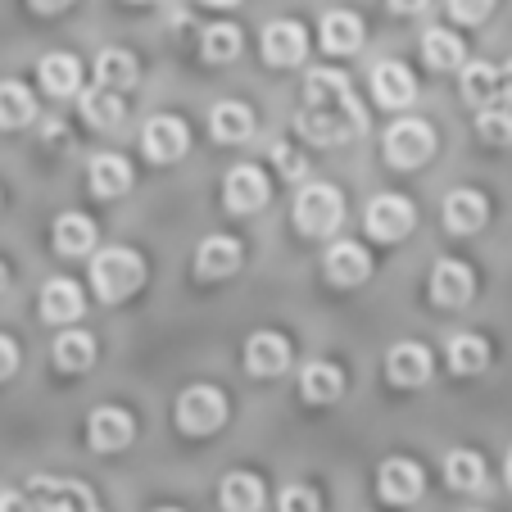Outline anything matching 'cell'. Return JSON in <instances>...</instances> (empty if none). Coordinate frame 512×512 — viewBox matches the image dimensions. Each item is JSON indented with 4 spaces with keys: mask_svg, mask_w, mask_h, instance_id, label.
Wrapping results in <instances>:
<instances>
[{
    "mask_svg": "<svg viewBox=\"0 0 512 512\" xmlns=\"http://www.w3.org/2000/svg\"><path fill=\"white\" fill-rule=\"evenodd\" d=\"M236 268H241V241H232V236L200 241V250H195V272L200 277H232Z\"/></svg>",
    "mask_w": 512,
    "mask_h": 512,
    "instance_id": "25",
    "label": "cell"
},
{
    "mask_svg": "<svg viewBox=\"0 0 512 512\" xmlns=\"http://www.w3.org/2000/svg\"><path fill=\"white\" fill-rule=\"evenodd\" d=\"M431 372H435L431 349L417 345V340H399V345L386 354V377L395 381V386H404V390L426 386V381H431Z\"/></svg>",
    "mask_w": 512,
    "mask_h": 512,
    "instance_id": "14",
    "label": "cell"
},
{
    "mask_svg": "<svg viewBox=\"0 0 512 512\" xmlns=\"http://www.w3.org/2000/svg\"><path fill=\"white\" fill-rule=\"evenodd\" d=\"M494 10V0H449V14L454 23H485Z\"/></svg>",
    "mask_w": 512,
    "mask_h": 512,
    "instance_id": "39",
    "label": "cell"
},
{
    "mask_svg": "<svg viewBox=\"0 0 512 512\" xmlns=\"http://www.w3.org/2000/svg\"><path fill=\"white\" fill-rule=\"evenodd\" d=\"M37 118V100L23 82H0V132H14V127H28Z\"/></svg>",
    "mask_w": 512,
    "mask_h": 512,
    "instance_id": "32",
    "label": "cell"
},
{
    "mask_svg": "<svg viewBox=\"0 0 512 512\" xmlns=\"http://www.w3.org/2000/svg\"><path fill=\"white\" fill-rule=\"evenodd\" d=\"M132 435H136V422L123 408H96L87 417V445L96 454H118V449L132 445Z\"/></svg>",
    "mask_w": 512,
    "mask_h": 512,
    "instance_id": "11",
    "label": "cell"
},
{
    "mask_svg": "<svg viewBox=\"0 0 512 512\" xmlns=\"http://www.w3.org/2000/svg\"><path fill=\"white\" fill-rule=\"evenodd\" d=\"M363 227H368L372 241L390 245V241H404L408 232L417 227V209L404 200V195H377L363 213Z\"/></svg>",
    "mask_w": 512,
    "mask_h": 512,
    "instance_id": "7",
    "label": "cell"
},
{
    "mask_svg": "<svg viewBox=\"0 0 512 512\" xmlns=\"http://www.w3.org/2000/svg\"><path fill=\"white\" fill-rule=\"evenodd\" d=\"M386 5L395 14H404V19H408V14H422L426 10V0H386Z\"/></svg>",
    "mask_w": 512,
    "mask_h": 512,
    "instance_id": "44",
    "label": "cell"
},
{
    "mask_svg": "<svg viewBox=\"0 0 512 512\" xmlns=\"http://www.w3.org/2000/svg\"><path fill=\"white\" fill-rule=\"evenodd\" d=\"M503 472H508V490H512V449H508V467H503Z\"/></svg>",
    "mask_w": 512,
    "mask_h": 512,
    "instance_id": "47",
    "label": "cell"
},
{
    "mask_svg": "<svg viewBox=\"0 0 512 512\" xmlns=\"http://www.w3.org/2000/svg\"><path fill=\"white\" fill-rule=\"evenodd\" d=\"M5 281H10V272H5V268H0V290H5Z\"/></svg>",
    "mask_w": 512,
    "mask_h": 512,
    "instance_id": "48",
    "label": "cell"
},
{
    "mask_svg": "<svg viewBox=\"0 0 512 512\" xmlns=\"http://www.w3.org/2000/svg\"><path fill=\"white\" fill-rule=\"evenodd\" d=\"M28 499L37 512H100L96 494L82 481H64V476H32Z\"/></svg>",
    "mask_w": 512,
    "mask_h": 512,
    "instance_id": "6",
    "label": "cell"
},
{
    "mask_svg": "<svg viewBox=\"0 0 512 512\" xmlns=\"http://www.w3.org/2000/svg\"><path fill=\"white\" fill-rule=\"evenodd\" d=\"M422 55H426V64H431V68H440V73H454V68H463L467 46H463V37H458L454 28H426Z\"/></svg>",
    "mask_w": 512,
    "mask_h": 512,
    "instance_id": "28",
    "label": "cell"
},
{
    "mask_svg": "<svg viewBox=\"0 0 512 512\" xmlns=\"http://www.w3.org/2000/svg\"><path fill=\"white\" fill-rule=\"evenodd\" d=\"M227 422V395L218 386H191L177 399V426L186 435H213Z\"/></svg>",
    "mask_w": 512,
    "mask_h": 512,
    "instance_id": "5",
    "label": "cell"
},
{
    "mask_svg": "<svg viewBox=\"0 0 512 512\" xmlns=\"http://www.w3.org/2000/svg\"><path fill=\"white\" fill-rule=\"evenodd\" d=\"M499 96H503V105L512 109V59L499 68Z\"/></svg>",
    "mask_w": 512,
    "mask_h": 512,
    "instance_id": "43",
    "label": "cell"
},
{
    "mask_svg": "<svg viewBox=\"0 0 512 512\" xmlns=\"http://www.w3.org/2000/svg\"><path fill=\"white\" fill-rule=\"evenodd\" d=\"M245 368H250V377H281V372L290 368L286 336H277V331H254V336L245 340Z\"/></svg>",
    "mask_w": 512,
    "mask_h": 512,
    "instance_id": "18",
    "label": "cell"
},
{
    "mask_svg": "<svg viewBox=\"0 0 512 512\" xmlns=\"http://www.w3.org/2000/svg\"><path fill=\"white\" fill-rule=\"evenodd\" d=\"M476 512H481V508H476Z\"/></svg>",
    "mask_w": 512,
    "mask_h": 512,
    "instance_id": "51",
    "label": "cell"
},
{
    "mask_svg": "<svg viewBox=\"0 0 512 512\" xmlns=\"http://www.w3.org/2000/svg\"><path fill=\"white\" fill-rule=\"evenodd\" d=\"M223 512H259L263 508V481L254 472H227L218 485Z\"/></svg>",
    "mask_w": 512,
    "mask_h": 512,
    "instance_id": "27",
    "label": "cell"
},
{
    "mask_svg": "<svg viewBox=\"0 0 512 512\" xmlns=\"http://www.w3.org/2000/svg\"><path fill=\"white\" fill-rule=\"evenodd\" d=\"M476 136L490 145H512V109L508 105L476 109Z\"/></svg>",
    "mask_w": 512,
    "mask_h": 512,
    "instance_id": "37",
    "label": "cell"
},
{
    "mask_svg": "<svg viewBox=\"0 0 512 512\" xmlns=\"http://www.w3.org/2000/svg\"><path fill=\"white\" fill-rule=\"evenodd\" d=\"M300 395L309 399V404H336V399L345 395V377H340L336 363L313 358V363H304V372H300Z\"/></svg>",
    "mask_w": 512,
    "mask_h": 512,
    "instance_id": "24",
    "label": "cell"
},
{
    "mask_svg": "<svg viewBox=\"0 0 512 512\" xmlns=\"http://www.w3.org/2000/svg\"><path fill=\"white\" fill-rule=\"evenodd\" d=\"M259 41H263V59H268L272 68H295V64H304V55H309V32H304L295 19L268 23Z\"/></svg>",
    "mask_w": 512,
    "mask_h": 512,
    "instance_id": "10",
    "label": "cell"
},
{
    "mask_svg": "<svg viewBox=\"0 0 512 512\" xmlns=\"http://www.w3.org/2000/svg\"><path fill=\"white\" fill-rule=\"evenodd\" d=\"M277 512H318V494L309 485H286L277 499Z\"/></svg>",
    "mask_w": 512,
    "mask_h": 512,
    "instance_id": "38",
    "label": "cell"
},
{
    "mask_svg": "<svg viewBox=\"0 0 512 512\" xmlns=\"http://www.w3.org/2000/svg\"><path fill=\"white\" fill-rule=\"evenodd\" d=\"M132 5H155V0H132Z\"/></svg>",
    "mask_w": 512,
    "mask_h": 512,
    "instance_id": "49",
    "label": "cell"
},
{
    "mask_svg": "<svg viewBox=\"0 0 512 512\" xmlns=\"http://www.w3.org/2000/svg\"><path fill=\"white\" fill-rule=\"evenodd\" d=\"M55 363L64 372H87L96 363V340L87 331H59L55 340Z\"/></svg>",
    "mask_w": 512,
    "mask_h": 512,
    "instance_id": "35",
    "label": "cell"
},
{
    "mask_svg": "<svg viewBox=\"0 0 512 512\" xmlns=\"http://www.w3.org/2000/svg\"><path fill=\"white\" fill-rule=\"evenodd\" d=\"M272 195V182L259 164H236L223 177V204L227 213H259Z\"/></svg>",
    "mask_w": 512,
    "mask_h": 512,
    "instance_id": "8",
    "label": "cell"
},
{
    "mask_svg": "<svg viewBox=\"0 0 512 512\" xmlns=\"http://www.w3.org/2000/svg\"><path fill=\"white\" fill-rule=\"evenodd\" d=\"M200 55L209 59V64H232V59L241 55V28H236V23H213V28H204Z\"/></svg>",
    "mask_w": 512,
    "mask_h": 512,
    "instance_id": "36",
    "label": "cell"
},
{
    "mask_svg": "<svg viewBox=\"0 0 512 512\" xmlns=\"http://www.w3.org/2000/svg\"><path fill=\"white\" fill-rule=\"evenodd\" d=\"M55 250L64 259H82V254L96 250V223L87 213H59L55 218Z\"/></svg>",
    "mask_w": 512,
    "mask_h": 512,
    "instance_id": "23",
    "label": "cell"
},
{
    "mask_svg": "<svg viewBox=\"0 0 512 512\" xmlns=\"http://www.w3.org/2000/svg\"><path fill=\"white\" fill-rule=\"evenodd\" d=\"M204 5H213V10H227V5H241V0H204Z\"/></svg>",
    "mask_w": 512,
    "mask_h": 512,
    "instance_id": "46",
    "label": "cell"
},
{
    "mask_svg": "<svg viewBox=\"0 0 512 512\" xmlns=\"http://www.w3.org/2000/svg\"><path fill=\"white\" fill-rule=\"evenodd\" d=\"M0 512H37V508H32V499H28V494H19V490H5V494H0Z\"/></svg>",
    "mask_w": 512,
    "mask_h": 512,
    "instance_id": "42",
    "label": "cell"
},
{
    "mask_svg": "<svg viewBox=\"0 0 512 512\" xmlns=\"http://www.w3.org/2000/svg\"><path fill=\"white\" fill-rule=\"evenodd\" d=\"M372 96H377L381 109H408L417 96V78L413 68L399 64V59H386V64L372 68Z\"/></svg>",
    "mask_w": 512,
    "mask_h": 512,
    "instance_id": "16",
    "label": "cell"
},
{
    "mask_svg": "<svg viewBox=\"0 0 512 512\" xmlns=\"http://www.w3.org/2000/svg\"><path fill=\"white\" fill-rule=\"evenodd\" d=\"M322 46H327L331 55H354V50L363 46V19L349 10H331L327 19H322Z\"/></svg>",
    "mask_w": 512,
    "mask_h": 512,
    "instance_id": "30",
    "label": "cell"
},
{
    "mask_svg": "<svg viewBox=\"0 0 512 512\" xmlns=\"http://www.w3.org/2000/svg\"><path fill=\"white\" fill-rule=\"evenodd\" d=\"M445 358H449V372L476 377V372H485V363H490V345H485L481 336H454L445 345Z\"/></svg>",
    "mask_w": 512,
    "mask_h": 512,
    "instance_id": "33",
    "label": "cell"
},
{
    "mask_svg": "<svg viewBox=\"0 0 512 512\" xmlns=\"http://www.w3.org/2000/svg\"><path fill=\"white\" fill-rule=\"evenodd\" d=\"M458 73H463V78H458L463 100L472 109L503 105V96H499V68H494L490 59H463V68H458Z\"/></svg>",
    "mask_w": 512,
    "mask_h": 512,
    "instance_id": "19",
    "label": "cell"
},
{
    "mask_svg": "<svg viewBox=\"0 0 512 512\" xmlns=\"http://www.w3.org/2000/svg\"><path fill=\"white\" fill-rule=\"evenodd\" d=\"M19 372V345L10 336H0V381H10Z\"/></svg>",
    "mask_w": 512,
    "mask_h": 512,
    "instance_id": "41",
    "label": "cell"
},
{
    "mask_svg": "<svg viewBox=\"0 0 512 512\" xmlns=\"http://www.w3.org/2000/svg\"><path fill=\"white\" fill-rule=\"evenodd\" d=\"M435 155V132L422 118H395L386 127V159L395 168H422Z\"/></svg>",
    "mask_w": 512,
    "mask_h": 512,
    "instance_id": "4",
    "label": "cell"
},
{
    "mask_svg": "<svg viewBox=\"0 0 512 512\" xmlns=\"http://www.w3.org/2000/svg\"><path fill=\"white\" fill-rule=\"evenodd\" d=\"M87 182L100 200H114V195H123L127 186H132V164L118 155H96L87 168Z\"/></svg>",
    "mask_w": 512,
    "mask_h": 512,
    "instance_id": "29",
    "label": "cell"
},
{
    "mask_svg": "<svg viewBox=\"0 0 512 512\" xmlns=\"http://www.w3.org/2000/svg\"><path fill=\"white\" fill-rule=\"evenodd\" d=\"M345 218V200H340L336 186L327 182H309L300 195H295V227L304 236H331Z\"/></svg>",
    "mask_w": 512,
    "mask_h": 512,
    "instance_id": "3",
    "label": "cell"
},
{
    "mask_svg": "<svg viewBox=\"0 0 512 512\" xmlns=\"http://www.w3.org/2000/svg\"><path fill=\"white\" fill-rule=\"evenodd\" d=\"M141 150L155 159V164H177V159L191 150V132H186L182 118L155 114L150 123L141 127Z\"/></svg>",
    "mask_w": 512,
    "mask_h": 512,
    "instance_id": "9",
    "label": "cell"
},
{
    "mask_svg": "<svg viewBox=\"0 0 512 512\" xmlns=\"http://www.w3.org/2000/svg\"><path fill=\"white\" fill-rule=\"evenodd\" d=\"M322 268H327V281L331 286H363V281L372 277V259L368 250L358 241H336L327 250V259H322Z\"/></svg>",
    "mask_w": 512,
    "mask_h": 512,
    "instance_id": "17",
    "label": "cell"
},
{
    "mask_svg": "<svg viewBox=\"0 0 512 512\" xmlns=\"http://www.w3.org/2000/svg\"><path fill=\"white\" fill-rule=\"evenodd\" d=\"M440 218H445V227L454 236H472L485 227V218H490V204H485L481 191H454L445 200V209H440Z\"/></svg>",
    "mask_w": 512,
    "mask_h": 512,
    "instance_id": "21",
    "label": "cell"
},
{
    "mask_svg": "<svg viewBox=\"0 0 512 512\" xmlns=\"http://www.w3.org/2000/svg\"><path fill=\"white\" fill-rule=\"evenodd\" d=\"M136 55H127V50H100L96 55V87H109V91H132L136 87Z\"/></svg>",
    "mask_w": 512,
    "mask_h": 512,
    "instance_id": "31",
    "label": "cell"
},
{
    "mask_svg": "<svg viewBox=\"0 0 512 512\" xmlns=\"http://www.w3.org/2000/svg\"><path fill=\"white\" fill-rule=\"evenodd\" d=\"M209 132L213 141L223 145H241L254 136V109L241 105V100H218V105L209 109Z\"/></svg>",
    "mask_w": 512,
    "mask_h": 512,
    "instance_id": "20",
    "label": "cell"
},
{
    "mask_svg": "<svg viewBox=\"0 0 512 512\" xmlns=\"http://www.w3.org/2000/svg\"><path fill=\"white\" fill-rule=\"evenodd\" d=\"M78 109L96 132H114L123 123V96L109 87H91V91H78Z\"/></svg>",
    "mask_w": 512,
    "mask_h": 512,
    "instance_id": "26",
    "label": "cell"
},
{
    "mask_svg": "<svg viewBox=\"0 0 512 512\" xmlns=\"http://www.w3.org/2000/svg\"><path fill=\"white\" fill-rule=\"evenodd\" d=\"M82 309H87V295H82V286L73 277H50L46 286H41V318H46L50 327L78 322Z\"/></svg>",
    "mask_w": 512,
    "mask_h": 512,
    "instance_id": "13",
    "label": "cell"
},
{
    "mask_svg": "<svg viewBox=\"0 0 512 512\" xmlns=\"http://www.w3.org/2000/svg\"><path fill=\"white\" fill-rule=\"evenodd\" d=\"M377 490L386 503H417L426 490V476L413 458H386L377 472Z\"/></svg>",
    "mask_w": 512,
    "mask_h": 512,
    "instance_id": "15",
    "label": "cell"
},
{
    "mask_svg": "<svg viewBox=\"0 0 512 512\" xmlns=\"http://www.w3.org/2000/svg\"><path fill=\"white\" fill-rule=\"evenodd\" d=\"M28 5H32L37 14H59V10H68L73 0H28Z\"/></svg>",
    "mask_w": 512,
    "mask_h": 512,
    "instance_id": "45",
    "label": "cell"
},
{
    "mask_svg": "<svg viewBox=\"0 0 512 512\" xmlns=\"http://www.w3.org/2000/svg\"><path fill=\"white\" fill-rule=\"evenodd\" d=\"M145 281V259L127 245H105V250L91 259V286L105 304H118L127 295H136Z\"/></svg>",
    "mask_w": 512,
    "mask_h": 512,
    "instance_id": "2",
    "label": "cell"
},
{
    "mask_svg": "<svg viewBox=\"0 0 512 512\" xmlns=\"http://www.w3.org/2000/svg\"><path fill=\"white\" fill-rule=\"evenodd\" d=\"M37 78H41V87H46L55 100L78 96V91H82V64H78V55H64V50H55V55L41 59Z\"/></svg>",
    "mask_w": 512,
    "mask_h": 512,
    "instance_id": "22",
    "label": "cell"
},
{
    "mask_svg": "<svg viewBox=\"0 0 512 512\" xmlns=\"http://www.w3.org/2000/svg\"><path fill=\"white\" fill-rule=\"evenodd\" d=\"M445 481H449V490L476 494V490L485 485V463H481V454H472V449H454V454L445 458Z\"/></svg>",
    "mask_w": 512,
    "mask_h": 512,
    "instance_id": "34",
    "label": "cell"
},
{
    "mask_svg": "<svg viewBox=\"0 0 512 512\" xmlns=\"http://www.w3.org/2000/svg\"><path fill=\"white\" fill-rule=\"evenodd\" d=\"M476 295V277L467 263L458 259H440L431 272V300L440 304V309H463V304H472Z\"/></svg>",
    "mask_w": 512,
    "mask_h": 512,
    "instance_id": "12",
    "label": "cell"
},
{
    "mask_svg": "<svg viewBox=\"0 0 512 512\" xmlns=\"http://www.w3.org/2000/svg\"><path fill=\"white\" fill-rule=\"evenodd\" d=\"M272 159H277V164H281V173H286V177H304V173H309V164H304V159L295 155V150H290L286 141H277V145H272Z\"/></svg>",
    "mask_w": 512,
    "mask_h": 512,
    "instance_id": "40",
    "label": "cell"
},
{
    "mask_svg": "<svg viewBox=\"0 0 512 512\" xmlns=\"http://www.w3.org/2000/svg\"><path fill=\"white\" fill-rule=\"evenodd\" d=\"M295 132L309 145H345L368 132V109L354 96L345 73L313 68L304 78V109L295 114Z\"/></svg>",
    "mask_w": 512,
    "mask_h": 512,
    "instance_id": "1",
    "label": "cell"
},
{
    "mask_svg": "<svg viewBox=\"0 0 512 512\" xmlns=\"http://www.w3.org/2000/svg\"><path fill=\"white\" fill-rule=\"evenodd\" d=\"M155 512H182V508H155Z\"/></svg>",
    "mask_w": 512,
    "mask_h": 512,
    "instance_id": "50",
    "label": "cell"
}]
</instances>
